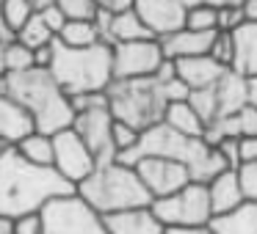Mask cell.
<instances>
[{"mask_svg":"<svg viewBox=\"0 0 257 234\" xmlns=\"http://www.w3.org/2000/svg\"><path fill=\"white\" fill-rule=\"evenodd\" d=\"M218 36V30L213 34H196V30H177L172 36H163L161 47H163V56L172 58V61H183V58H196V56H207L213 47V39Z\"/></svg>","mask_w":257,"mask_h":234,"instance_id":"cell-18","label":"cell"},{"mask_svg":"<svg viewBox=\"0 0 257 234\" xmlns=\"http://www.w3.org/2000/svg\"><path fill=\"white\" fill-rule=\"evenodd\" d=\"M207 193H210V206H213V218L216 215H227V212L238 210L246 201L243 184H240V174L235 168H227L218 176H213L207 182Z\"/></svg>","mask_w":257,"mask_h":234,"instance_id":"cell-16","label":"cell"},{"mask_svg":"<svg viewBox=\"0 0 257 234\" xmlns=\"http://www.w3.org/2000/svg\"><path fill=\"white\" fill-rule=\"evenodd\" d=\"M56 39L64 47H75V50H80V47H94L102 42L94 22H67Z\"/></svg>","mask_w":257,"mask_h":234,"instance_id":"cell-24","label":"cell"},{"mask_svg":"<svg viewBox=\"0 0 257 234\" xmlns=\"http://www.w3.org/2000/svg\"><path fill=\"white\" fill-rule=\"evenodd\" d=\"M185 28L196 30V34H213V30H218V6H210V3L191 6L188 14H185Z\"/></svg>","mask_w":257,"mask_h":234,"instance_id":"cell-28","label":"cell"},{"mask_svg":"<svg viewBox=\"0 0 257 234\" xmlns=\"http://www.w3.org/2000/svg\"><path fill=\"white\" fill-rule=\"evenodd\" d=\"M108 108L116 122L147 132L150 127L163 122L169 108L166 86L158 78H136V80H113L108 86Z\"/></svg>","mask_w":257,"mask_h":234,"instance_id":"cell-6","label":"cell"},{"mask_svg":"<svg viewBox=\"0 0 257 234\" xmlns=\"http://www.w3.org/2000/svg\"><path fill=\"white\" fill-rule=\"evenodd\" d=\"M207 56L216 58L221 66L232 69V61H235V39H232V34L218 30V36L213 39V47H210V52H207Z\"/></svg>","mask_w":257,"mask_h":234,"instance_id":"cell-32","label":"cell"},{"mask_svg":"<svg viewBox=\"0 0 257 234\" xmlns=\"http://www.w3.org/2000/svg\"><path fill=\"white\" fill-rule=\"evenodd\" d=\"M108 234H166V226L155 218L150 206H136L124 212L102 215Z\"/></svg>","mask_w":257,"mask_h":234,"instance_id":"cell-14","label":"cell"},{"mask_svg":"<svg viewBox=\"0 0 257 234\" xmlns=\"http://www.w3.org/2000/svg\"><path fill=\"white\" fill-rule=\"evenodd\" d=\"M53 152H56L53 168H56L58 176H64L72 188H78L80 182H86L97 168L94 154L89 152V146L80 140V135L75 132L72 127L53 135Z\"/></svg>","mask_w":257,"mask_h":234,"instance_id":"cell-10","label":"cell"},{"mask_svg":"<svg viewBox=\"0 0 257 234\" xmlns=\"http://www.w3.org/2000/svg\"><path fill=\"white\" fill-rule=\"evenodd\" d=\"M0 94L12 96L34 116L36 130L45 135H56L69 130L75 122V110L67 91L56 83L50 69L34 66L28 72L0 74Z\"/></svg>","mask_w":257,"mask_h":234,"instance_id":"cell-2","label":"cell"},{"mask_svg":"<svg viewBox=\"0 0 257 234\" xmlns=\"http://www.w3.org/2000/svg\"><path fill=\"white\" fill-rule=\"evenodd\" d=\"M3 47H6V42H0V74H3Z\"/></svg>","mask_w":257,"mask_h":234,"instance_id":"cell-45","label":"cell"},{"mask_svg":"<svg viewBox=\"0 0 257 234\" xmlns=\"http://www.w3.org/2000/svg\"><path fill=\"white\" fill-rule=\"evenodd\" d=\"M133 168H136V174H139V179L144 182L147 193L152 196V201L166 198V196L183 190L188 182H194V179H191V171L183 162L166 160V157H141Z\"/></svg>","mask_w":257,"mask_h":234,"instance_id":"cell-11","label":"cell"},{"mask_svg":"<svg viewBox=\"0 0 257 234\" xmlns=\"http://www.w3.org/2000/svg\"><path fill=\"white\" fill-rule=\"evenodd\" d=\"M141 157H166V160L183 162L191 171L194 182H210L213 176H218L221 171H227V162L218 154L216 146H210L205 138H188L180 135L177 130H172L169 124H155L147 132H141V140L133 152H127L124 157H119V162L124 166H136Z\"/></svg>","mask_w":257,"mask_h":234,"instance_id":"cell-3","label":"cell"},{"mask_svg":"<svg viewBox=\"0 0 257 234\" xmlns=\"http://www.w3.org/2000/svg\"><path fill=\"white\" fill-rule=\"evenodd\" d=\"M111 138H113V149H116V160H119V157H124L127 152H133L136 146H139V140H141V132H139L136 127H130V124H124V122H116V118H113Z\"/></svg>","mask_w":257,"mask_h":234,"instance_id":"cell-30","label":"cell"},{"mask_svg":"<svg viewBox=\"0 0 257 234\" xmlns=\"http://www.w3.org/2000/svg\"><path fill=\"white\" fill-rule=\"evenodd\" d=\"M240 135H257V80H249V102L238 113Z\"/></svg>","mask_w":257,"mask_h":234,"instance_id":"cell-31","label":"cell"},{"mask_svg":"<svg viewBox=\"0 0 257 234\" xmlns=\"http://www.w3.org/2000/svg\"><path fill=\"white\" fill-rule=\"evenodd\" d=\"M163 124H169L172 130H177L180 135H188V138H205V122L199 118L191 102H172L166 108Z\"/></svg>","mask_w":257,"mask_h":234,"instance_id":"cell-22","label":"cell"},{"mask_svg":"<svg viewBox=\"0 0 257 234\" xmlns=\"http://www.w3.org/2000/svg\"><path fill=\"white\" fill-rule=\"evenodd\" d=\"M216 149L224 157V162L238 171L240 168V138H224L221 144H216Z\"/></svg>","mask_w":257,"mask_h":234,"instance_id":"cell-35","label":"cell"},{"mask_svg":"<svg viewBox=\"0 0 257 234\" xmlns=\"http://www.w3.org/2000/svg\"><path fill=\"white\" fill-rule=\"evenodd\" d=\"M31 3H34V8L39 12V8L50 6V3H56V0H31ZM97 6L105 8V12H111V14H119V12H124V8H133V0H97Z\"/></svg>","mask_w":257,"mask_h":234,"instance_id":"cell-38","label":"cell"},{"mask_svg":"<svg viewBox=\"0 0 257 234\" xmlns=\"http://www.w3.org/2000/svg\"><path fill=\"white\" fill-rule=\"evenodd\" d=\"M0 234H14V218L0 215Z\"/></svg>","mask_w":257,"mask_h":234,"instance_id":"cell-41","label":"cell"},{"mask_svg":"<svg viewBox=\"0 0 257 234\" xmlns=\"http://www.w3.org/2000/svg\"><path fill=\"white\" fill-rule=\"evenodd\" d=\"M0 6H3V0H0ZM12 39H14V36L3 28V20H0V42H12Z\"/></svg>","mask_w":257,"mask_h":234,"instance_id":"cell-43","label":"cell"},{"mask_svg":"<svg viewBox=\"0 0 257 234\" xmlns=\"http://www.w3.org/2000/svg\"><path fill=\"white\" fill-rule=\"evenodd\" d=\"M14 234H45V218H42V212L14 218Z\"/></svg>","mask_w":257,"mask_h":234,"instance_id":"cell-34","label":"cell"},{"mask_svg":"<svg viewBox=\"0 0 257 234\" xmlns=\"http://www.w3.org/2000/svg\"><path fill=\"white\" fill-rule=\"evenodd\" d=\"M75 193L94 212H100V215H111V212H124V210L152 204V196L147 193L136 168L124 166L119 160L97 166L94 174L75 188Z\"/></svg>","mask_w":257,"mask_h":234,"instance_id":"cell-5","label":"cell"},{"mask_svg":"<svg viewBox=\"0 0 257 234\" xmlns=\"http://www.w3.org/2000/svg\"><path fill=\"white\" fill-rule=\"evenodd\" d=\"M240 12H243L246 22H257V0H246L240 6Z\"/></svg>","mask_w":257,"mask_h":234,"instance_id":"cell-40","label":"cell"},{"mask_svg":"<svg viewBox=\"0 0 257 234\" xmlns=\"http://www.w3.org/2000/svg\"><path fill=\"white\" fill-rule=\"evenodd\" d=\"M113 80H136V78H155L161 64L166 61L163 47L158 39L144 42H124L113 44Z\"/></svg>","mask_w":257,"mask_h":234,"instance_id":"cell-9","label":"cell"},{"mask_svg":"<svg viewBox=\"0 0 257 234\" xmlns=\"http://www.w3.org/2000/svg\"><path fill=\"white\" fill-rule=\"evenodd\" d=\"M177 64V80H183L188 86V91H205L210 86H216L224 74L229 72L227 66L216 61L210 56H196V58H183Z\"/></svg>","mask_w":257,"mask_h":234,"instance_id":"cell-15","label":"cell"},{"mask_svg":"<svg viewBox=\"0 0 257 234\" xmlns=\"http://www.w3.org/2000/svg\"><path fill=\"white\" fill-rule=\"evenodd\" d=\"M36 14L34 3L31 0H3V6H0V20H3V28L9 30L12 36L20 34L25 22Z\"/></svg>","mask_w":257,"mask_h":234,"instance_id":"cell-26","label":"cell"},{"mask_svg":"<svg viewBox=\"0 0 257 234\" xmlns=\"http://www.w3.org/2000/svg\"><path fill=\"white\" fill-rule=\"evenodd\" d=\"M14 39L20 42V44H25L28 50H42V47H47V44H53L56 42V34H53L50 28L45 25V20L39 17V14H34V17L28 20V22L20 28V34L14 36Z\"/></svg>","mask_w":257,"mask_h":234,"instance_id":"cell-25","label":"cell"},{"mask_svg":"<svg viewBox=\"0 0 257 234\" xmlns=\"http://www.w3.org/2000/svg\"><path fill=\"white\" fill-rule=\"evenodd\" d=\"M240 25H246V17H243L240 8L218 6V30H224V34H235Z\"/></svg>","mask_w":257,"mask_h":234,"instance_id":"cell-33","label":"cell"},{"mask_svg":"<svg viewBox=\"0 0 257 234\" xmlns=\"http://www.w3.org/2000/svg\"><path fill=\"white\" fill-rule=\"evenodd\" d=\"M133 8L155 39L172 36L185 28L188 8L180 0H133Z\"/></svg>","mask_w":257,"mask_h":234,"instance_id":"cell-13","label":"cell"},{"mask_svg":"<svg viewBox=\"0 0 257 234\" xmlns=\"http://www.w3.org/2000/svg\"><path fill=\"white\" fill-rule=\"evenodd\" d=\"M240 174V184H243L246 201H257V162H246L238 168Z\"/></svg>","mask_w":257,"mask_h":234,"instance_id":"cell-36","label":"cell"},{"mask_svg":"<svg viewBox=\"0 0 257 234\" xmlns=\"http://www.w3.org/2000/svg\"><path fill=\"white\" fill-rule=\"evenodd\" d=\"M144 39H155L150 34L141 17L136 14V8H124L119 14H111V28H108V44H124V42H144Z\"/></svg>","mask_w":257,"mask_h":234,"instance_id":"cell-20","label":"cell"},{"mask_svg":"<svg viewBox=\"0 0 257 234\" xmlns=\"http://www.w3.org/2000/svg\"><path fill=\"white\" fill-rule=\"evenodd\" d=\"M36 66V56L34 50H28L25 44H20L17 39L6 42L3 47V74H17V72H28Z\"/></svg>","mask_w":257,"mask_h":234,"instance_id":"cell-27","label":"cell"},{"mask_svg":"<svg viewBox=\"0 0 257 234\" xmlns=\"http://www.w3.org/2000/svg\"><path fill=\"white\" fill-rule=\"evenodd\" d=\"M150 210L166 228H199L210 226L213 220L210 193H207L205 182H188L177 193L166 196V198H155Z\"/></svg>","mask_w":257,"mask_h":234,"instance_id":"cell-7","label":"cell"},{"mask_svg":"<svg viewBox=\"0 0 257 234\" xmlns=\"http://www.w3.org/2000/svg\"><path fill=\"white\" fill-rule=\"evenodd\" d=\"M216 234H257V201H243L238 210L210 220Z\"/></svg>","mask_w":257,"mask_h":234,"instance_id":"cell-21","label":"cell"},{"mask_svg":"<svg viewBox=\"0 0 257 234\" xmlns=\"http://www.w3.org/2000/svg\"><path fill=\"white\" fill-rule=\"evenodd\" d=\"M72 193L75 188L64 176H58L56 168L31 166L12 146L0 154V215L23 218L31 212H42L53 198Z\"/></svg>","mask_w":257,"mask_h":234,"instance_id":"cell-1","label":"cell"},{"mask_svg":"<svg viewBox=\"0 0 257 234\" xmlns=\"http://www.w3.org/2000/svg\"><path fill=\"white\" fill-rule=\"evenodd\" d=\"M72 130L80 135V140L89 146V152L94 154L97 166L116 160V149H113V138H111V130H113L111 108H94V110L78 113L75 122H72Z\"/></svg>","mask_w":257,"mask_h":234,"instance_id":"cell-12","label":"cell"},{"mask_svg":"<svg viewBox=\"0 0 257 234\" xmlns=\"http://www.w3.org/2000/svg\"><path fill=\"white\" fill-rule=\"evenodd\" d=\"M12 149H17V154L23 157L25 162H31V166H39V168H53V157H56V152H53V135H45V132H31L28 138H23L17 146H12Z\"/></svg>","mask_w":257,"mask_h":234,"instance_id":"cell-23","label":"cell"},{"mask_svg":"<svg viewBox=\"0 0 257 234\" xmlns=\"http://www.w3.org/2000/svg\"><path fill=\"white\" fill-rule=\"evenodd\" d=\"M45 234H108L105 220L78 193L53 198L42 210Z\"/></svg>","mask_w":257,"mask_h":234,"instance_id":"cell-8","label":"cell"},{"mask_svg":"<svg viewBox=\"0 0 257 234\" xmlns=\"http://www.w3.org/2000/svg\"><path fill=\"white\" fill-rule=\"evenodd\" d=\"M36 132V122L20 102L0 94V140L6 146H17L23 138Z\"/></svg>","mask_w":257,"mask_h":234,"instance_id":"cell-17","label":"cell"},{"mask_svg":"<svg viewBox=\"0 0 257 234\" xmlns=\"http://www.w3.org/2000/svg\"><path fill=\"white\" fill-rule=\"evenodd\" d=\"M246 0H224V6H232V8H240Z\"/></svg>","mask_w":257,"mask_h":234,"instance_id":"cell-44","label":"cell"},{"mask_svg":"<svg viewBox=\"0 0 257 234\" xmlns=\"http://www.w3.org/2000/svg\"><path fill=\"white\" fill-rule=\"evenodd\" d=\"M47 69L56 78V83L67 91V96L108 91V86L113 83L111 44L100 42L94 47L75 50V47H64L56 39V44H53V61Z\"/></svg>","mask_w":257,"mask_h":234,"instance_id":"cell-4","label":"cell"},{"mask_svg":"<svg viewBox=\"0 0 257 234\" xmlns=\"http://www.w3.org/2000/svg\"><path fill=\"white\" fill-rule=\"evenodd\" d=\"M257 162V135H240V166Z\"/></svg>","mask_w":257,"mask_h":234,"instance_id":"cell-39","label":"cell"},{"mask_svg":"<svg viewBox=\"0 0 257 234\" xmlns=\"http://www.w3.org/2000/svg\"><path fill=\"white\" fill-rule=\"evenodd\" d=\"M185 8H191V6H199V3H210V6H224V0H180Z\"/></svg>","mask_w":257,"mask_h":234,"instance_id":"cell-42","label":"cell"},{"mask_svg":"<svg viewBox=\"0 0 257 234\" xmlns=\"http://www.w3.org/2000/svg\"><path fill=\"white\" fill-rule=\"evenodd\" d=\"M36 14H39V17L45 20V25H47V28H50V30H53V34H56V36L61 34V28H64V25H67V17H64V12H61V8L56 6V3H50V6L39 8V12H36Z\"/></svg>","mask_w":257,"mask_h":234,"instance_id":"cell-37","label":"cell"},{"mask_svg":"<svg viewBox=\"0 0 257 234\" xmlns=\"http://www.w3.org/2000/svg\"><path fill=\"white\" fill-rule=\"evenodd\" d=\"M235 39V61L232 72L246 80H257V22H246L232 34Z\"/></svg>","mask_w":257,"mask_h":234,"instance_id":"cell-19","label":"cell"},{"mask_svg":"<svg viewBox=\"0 0 257 234\" xmlns=\"http://www.w3.org/2000/svg\"><path fill=\"white\" fill-rule=\"evenodd\" d=\"M56 6L64 12L67 22H94L100 14L97 0H56Z\"/></svg>","mask_w":257,"mask_h":234,"instance_id":"cell-29","label":"cell"},{"mask_svg":"<svg viewBox=\"0 0 257 234\" xmlns=\"http://www.w3.org/2000/svg\"><path fill=\"white\" fill-rule=\"evenodd\" d=\"M6 149H9V146L3 144V140H0V154H3V152H6Z\"/></svg>","mask_w":257,"mask_h":234,"instance_id":"cell-46","label":"cell"}]
</instances>
